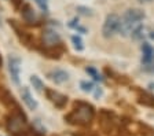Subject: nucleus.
Listing matches in <instances>:
<instances>
[{"instance_id":"obj_21","label":"nucleus","mask_w":154,"mask_h":136,"mask_svg":"<svg viewBox=\"0 0 154 136\" xmlns=\"http://www.w3.org/2000/svg\"><path fill=\"white\" fill-rule=\"evenodd\" d=\"M11 2H13V4L15 7H19L21 4H22V0H11Z\"/></svg>"},{"instance_id":"obj_3","label":"nucleus","mask_w":154,"mask_h":136,"mask_svg":"<svg viewBox=\"0 0 154 136\" xmlns=\"http://www.w3.org/2000/svg\"><path fill=\"white\" fill-rule=\"evenodd\" d=\"M26 126H28L26 117L23 116V113H21L18 109H15V111L7 118V129H8L10 132L15 133L17 136L26 132Z\"/></svg>"},{"instance_id":"obj_17","label":"nucleus","mask_w":154,"mask_h":136,"mask_svg":"<svg viewBox=\"0 0 154 136\" xmlns=\"http://www.w3.org/2000/svg\"><path fill=\"white\" fill-rule=\"evenodd\" d=\"M85 71L88 73V74L92 76L94 80H96V81H103V77L99 74V71L96 70L95 68H91V66H90V68H85Z\"/></svg>"},{"instance_id":"obj_15","label":"nucleus","mask_w":154,"mask_h":136,"mask_svg":"<svg viewBox=\"0 0 154 136\" xmlns=\"http://www.w3.org/2000/svg\"><path fill=\"white\" fill-rule=\"evenodd\" d=\"M139 103L149 107H154V96L147 94V92H142L140 96H139Z\"/></svg>"},{"instance_id":"obj_9","label":"nucleus","mask_w":154,"mask_h":136,"mask_svg":"<svg viewBox=\"0 0 154 136\" xmlns=\"http://www.w3.org/2000/svg\"><path fill=\"white\" fill-rule=\"evenodd\" d=\"M47 76H48V78H50L51 81H54L55 84H62V83L67 81V78H69V73L65 71V70H62V69H55V70H51Z\"/></svg>"},{"instance_id":"obj_6","label":"nucleus","mask_w":154,"mask_h":136,"mask_svg":"<svg viewBox=\"0 0 154 136\" xmlns=\"http://www.w3.org/2000/svg\"><path fill=\"white\" fill-rule=\"evenodd\" d=\"M42 40H43V44L47 48H55V47L61 45V37L52 29H45L42 35Z\"/></svg>"},{"instance_id":"obj_22","label":"nucleus","mask_w":154,"mask_h":136,"mask_svg":"<svg viewBox=\"0 0 154 136\" xmlns=\"http://www.w3.org/2000/svg\"><path fill=\"white\" fill-rule=\"evenodd\" d=\"M139 3H150V2H153V0H138Z\"/></svg>"},{"instance_id":"obj_19","label":"nucleus","mask_w":154,"mask_h":136,"mask_svg":"<svg viewBox=\"0 0 154 136\" xmlns=\"http://www.w3.org/2000/svg\"><path fill=\"white\" fill-rule=\"evenodd\" d=\"M80 87H81V89H83L84 92H91V91L94 89V84L91 83V81H81Z\"/></svg>"},{"instance_id":"obj_13","label":"nucleus","mask_w":154,"mask_h":136,"mask_svg":"<svg viewBox=\"0 0 154 136\" xmlns=\"http://www.w3.org/2000/svg\"><path fill=\"white\" fill-rule=\"evenodd\" d=\"M142 52H143V58H142L143 63H150L154 59V48L149 43H143V45H142Z\"/></svg>"},{"instance_id":"obj_16","label":"nucleus","mask_w":154,"mask_h":136,"mask_svg":"<svg viewBox=\"0 0 154 136\" xmlns=\"http://www.w3.org/2000/svg\"><path fill=\"white\" fill-rule=\"evenodd\" d=\"M30 83L33 84V88H35L37 92H42L43 88H44V85H43V81L40 80L37 76H32V77H30Z\"/></svg>"},{"instance_id":"obj_10","label":"nucleus","mask_w":154,"mask_h":136,"mask_svg":"<svg viewBox=\"0 0 154 136\" xmlns=\"http://www.w3.org/2000/svg\"><path fill=\"white\" fill-rule=\"evenodd\" d=\"M21 96H22V101L25 102V104L28 106V109L30 110H35L36 107H37V102L35 101L30 95V91H29L28 87H23L22 91H21Z\"/></svg>"},{"instance_id":"obj_11","label":"nucleus","mask_w":154,"mask_h":136,"mask_svg":"<svg viewBox=\"0 0 154 136\" xmlns=\"http://www.w3.org/2000/svg\"><path fill=\"white\" fill-rule=\"evenodd\" d=\"M10 23H11V25H13V28L15 29V32H17V35H18L19 40H21L23 44H26V45L30 44V41H32V37H30V36H29L23 29H21V28H19V25L17 23V21H10Z\"/></svg>"},{"instance_id":"obj_5","label":"nucleus","mask_w":154,"mask_h":136,"mask_svg":"<svg viewBox=\"0 0 154 136\" xmlns=\"http://www.w3.org/2000/svg\"><path fill=\"white\" fill-rule=\"evenodd\" d=\"M99 126L105 133H109L114 128V114L107 110L99 111Z\"/></svg>"},{"instance_id":"obj_8","label":"nucleus","mask_w":154,"mask_h":136,"mask_svg":"<svg viewBox=\"0 0 154 136\" xmlns=\"http://www.w3.org/2000/svg\"><path fill=\"white\" fill-rule=\"evenodd\" d=\"M45 96H47L58 109L65 107L67 103V96L62 95L61 92H58V91H55V89H51V88H47V89H45Z\"/></svg>"},{"instance_id":"obj_2","label":"nucleus","mask_w":154,"mask_h":136,"mask_svg":"<svg viewBox=\"0 0 154 136\" xmlns=\"http://www.w3.org/2000/svg\"><path fill=\"white\" fill-rule=\"evenodd\" d=\"M144 18V13L139 8H129L124 13L122 18L120 20V26H119V32L122 36H129L132 35L138 26H140V22Z\"/></svg>"},{"instance_id":"obj_18","label":"nucleus","mask_w":154,"mask_h":136,"mask_svg":"<svg viewBox=\"0 0 154 136\" xmlns=\"http://www.w3.org/2000/svg\"><path fill=\"white\" fill-rule=\"evenodd\" d=\"M72 41H73L74 48H76L77 51H83V50H84L83 41H81V39L79 37V36H73V37H72Z\"/></svg>"},{"instance_id":"obj_23","label":"nucleus","mask_w":154,"mask_h":136,"mask_svg":"<svg viewBox=\"0 0 154 136\" xmlns=\"http://www.w3.org/2000/svg\"><path fill=\"white\" fill-rule=\"evenodd\" d=\"M147 70H150V71H154V65H153V68H149Z\"/></svg>"},{"instance_id":"obj_20","label":"nucleus","mask_w":154,"mask_h":136,"mask_svg":"<svg viewBox=\"0 0 154 136\" xmlns=\"http://www.w3.org/2000/svg\"><path fill=\"white\" fill-rule=\"evenodd\" d=\"M77 10L80 11L83 15H92V10H91V8H87V7H79Z\"/></svg>"},{"instance_id":"obj_1","label":"nucleus","mask_w":154,"mask_h":136,"mask_svg":"<svg viewBox=\"0 0 154 136\" xmlns=\"http://www.w3.org/2000/svg\"><path fill=\"white\" fill-rule=\"evenodd\" d=\"M94 116H95V111L91 104L85 103V102H76L74 109L65 117V120L72 125L85 126L91 124V121L94 120Z\"/></svg>"},{"instance_id":"obj_4","label":"nucleus","mask_w":154,"mask_h":136,"mask_svg":"<svg viewBox=\"0 0 154 136\" xmlns=\"http://www.w3.org/2000/svg\"><path fill=\"white\" fill-rule=\"evenodd\" d=\"M119 26H120V18L116 14H110L106 17L105 23L102 28V35L105 37H112L114 33L119 32Z\"/></svg>"},{"instance_id":"obj_24","label":"nucleus","mask_w":154,"mask_h":136,"mask_svg":"<svg viewBox=\"0 0 154 136\" xmlns=\"http://www.w3.org/2000/svg\"><path fill=\"white\" fill-rule=\"evenodd\" d=\"M0 25H2V17H0Z\"/></svg>"},{"instance_id":"obj_12","label":"nucleus","mask_w":154,"mask_h":136,"mask_svg":"<svg viewBox=\"0 0 154 136\" xmlns=\"http://www.w3.org/2000/svg\"><path fill=\"white\" fill-rule=\"evenodd\" d=\"M21 14H22V18L25 20V22H28L29 25H33L36 22V15H35V11L33 8L29 4H25L21 10Z\"/></svg>"},{"instance_id":"obj_7","label":"nucleus","mask_w":154,"mask_h":136,"mask_svg":"<svg viewBox=\"0 0 154 136\" xmlns=\"http://www.w3.org/2000/svg\"><path fill=\"white\" fill-rule=\"evenodd\" d=\"M8 71L13 81L17 85L19 84V71H21V59L15 55L8 56Z\"/></svg>"},{"instance_id":"obj_25","label":"nucleus","mask_w":154,"mask_h":136,"mask_svg":"<svg viewBox=\"0 0 154 136\" xmlns=\"http://www.w3.org/2000/svg\"><path fill=\"white\" fill-rule=\"evenodd\" d=\"M0 65H2V59H0Z\"/></svg>"},{"instance_id":"obj_14","label":"nucleus","mask_w":154,"mask_h":136,"mask_svg":"<svg viewBox=\"0 0 154 136\" xmlns=\"http://www.w3.org/2000/svg\"><path fill=\"white\" fill-rule=\"evenodd\" d=\"M0 99L6 104L7 107H14V109H18V104H17L15 99L8 91H2V95H0Z\"/></svg>"}]
</instances>
